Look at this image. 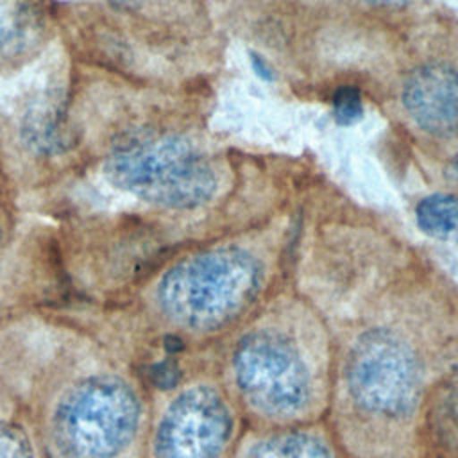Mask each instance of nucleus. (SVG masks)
<instances>
[{
    "mask_svg": "<svg viewBox=\"0 0 458 458\" xmlns=\"http://www.w3.org/2000/svg\"><path fill=\"white\" fill-rule=\"evenodd\" d=\"M145 401L140 385L114 369L63 381L43 417L48 458H129L140 442Z\"/></svg>",
    "mask_w": 458,
    "mask_h": 458,
    "instance_id": "obj_1",
    "label": "nucleus"
},
{
    "mask_svg": "<svg viewBox=\"0 0 458 458\" xmlns=\"http://www.w3.org/2000/svg\"><path fill=\"white\" fill-rule=\"evenodd\" d=\"M104 175L113 188L163 209H195L216 191L208 157L175 132L136 131L118 138L104 159Z\"/></svg>",
    "mask_w": 458,
    "mask_h": 458,
    "instance_id": "obj_2",
    "label": "nucleus"
},
{
    "mask_svg": "<svg viewBox=\"0 0 458 458\" xmlns=\"http://www.w3.org/2000/svg\"><path fill=\"white\" fill-rule=\"evenodd\" d=\"M259 263L243 249L216 247L170 265L156 283L157 313L184 331H215L254 299Z\"/></svg>",
    "mask_w": 458,
    "mask_h": 458,
    "instance_id": "obj_3",
    "label": "nucleus"
},
{
    "mask_svg": "<svg viewBox=\"0 0 458 458\" xmlns=\"http://www.w3.org/2000/svg\"><path fill=\"white\" fill-rule=\"evenodd\" d=\"M345 376L354 403L370 413L401 417L417 404L419 360L388 329H372L360 336L349 354Z\"/></svg>",
    "mask_w": 458,
    "mask_h": 458,
    "instance_id": "obj_4",
    "label": "nucleus"
},
{
    "mask_svg": "<svg viewBox=\"0 0 458 458\" xmlns=\"http://www.w3.org/2000/svg\"><path fill=\"white\" fill-rule=\"evenodd\" d=\"M234 379L249 403L268 415H292L310 401L308 367L295 345L274 331L245 336L233 358Z\"/></svg>",
    "mask_w": 458,
    "mask_h": 458,
    "instance_id": "obj_5",
    "label": "nucleus"
},
{
    "mask_svg": "<svg viewBox=\"0 0 458 458\" xmlns=\"http://www.w3.org/2000/svg\"><path fill=\"white\" fill-rule=\"evenodd\" d=\"M233 431L222 394L209 385L181 390L163 410L154 435V458H220Z\"/></svg>",
    "mask_w": 458,
    "mask_h": 458,
    "instance_id": "obj_6",
    "label": "nucleus"
},
{
    "mask_svg": "<svg viewBox=\"0 0 458 458\" xmlns=\"http://www.w3.org/2000/svg\"><path fill=\"white\" fill-rule=\"evenodd\" d=\"M401 102L422 132L440 140L458 138L456 66L429 63L415 68L403 84Z\"/></svg>",
    "mask_w": 458,
    "mask_h": 458,
    "instance_id": "obj_7",
    "label": "nucleus"
},
{
    "mask_svg": "<svg viewBox=\"0 0 458 458\" xmlns=\"http://www.w3.org/2000/svg\"><path fill=\"white\" fill-rule=\"evenodd\" d=\"M45 29L41 0H0V66L30 55L41 45Z\"/></svg>",
    "mask_w": 458,
    "mask_h": 458,
    "instance_id": "obj_8",
    "label": "nucleus"
},
{
    "mask_svg": "<svg viewBox=\"0 0 458 458\" xmlns=\"http://www.w3.org/2000/svg\"><path fill=\"white\" fill-rule=\"evenodd\" d=\"M20 131L25 145L38 156L61 154L72 141V132L64 125L61 107L48 100L29 109Z\"/></svg>",
    "mask_w": 458,
    "mask_h": 458,
    "instance_id": "obj_9",
    "label": "nucleus"
},
{
    "mask_svg": "<svg viewBox=\"0 0 458 458\" xmlns=\"http://www.w3.org/2000/svg\"><path fill=\"white\" fill-rule=\"evenodd\" d=\"M415 218L428 236L458 243V197L447 193L424 197L415 208Z\"/></svg>",
    "mask_w": 458,
    "mask_h": 458,
    "instance_id": "obj_10",
    "label": "nucleus"
},
{
    "mask_svg": "<svg viewBox=\"0 0 458 458\" xmlns=\"http://www.w3.org/2000/svg\"><path fill=\"white\" fill-rule=\"evenodd\" d=\"M249 458H336L327 444L320 438L302 433L288 431L268 437L254 445Z\"/></svg>",
    "mask_w": 458,
    "mask_h": 458,
    "instance_id": "obj_11",
    "label": "nucleus"
},
{
    "mask_svg": "<svg viewBox=\"0 0 458 458\" xmlns=\"http://www.w3.org/2000/svg\"><path fill=\"white\" fill-rule=\"evenodd\" d=\"M0 458H39L29 431L4 417H0Z\"/></svg>",
    "mask_w": 458,
    "mask_h": 458,
    "instance_id": "obj_12",
    "label": "nucleus"
},
{
    "mask_svg": "<svg viewBox=\"0 0 458 458\" xmlns=\"http://www.w3.org/2000/svg\"><path fill=\"white\" fill-rule=\"evenodd\" d=\"M435 431L449 447H458V388L445 394L440 406L435 408Z\"/></svg>",
    "mask_w": 458,
    "mask_h": 458,
    "instance_id": "obj_13",
    "label": "nucleus"
},
{
    "mask_svg": "<svg viewBox=\"0 0 458 458\" xmlns=\"http://www.w3.org/2000/svg\"><path fill=\"white\" fill-rule=\"evenodd\" d=\"M333 114L338 125H354L363 116L361 95L354 86H340L333 95Z\"/></svg>",
    "mask_w": 458,
    "mask_h": 458,
    "instance_id": "obj_14",
    "label": "nucleus"
},
{
    "mask_svg": "<svg viewBox=\"0 0 458 458\" xmlns=\"http://www.w3.org/2000/svg\"><path fill=\"white\" fill-rule=\"evenodd\" d=\"M147 381L159 388V390H170L175 388L181 379V369L174 360H163L157 363H152L147 372Z\"/></svg>",
    "mask_w": 458,
    "mask_h": 458,
    "instance_id": "obj_15",
    "label": "nucleus"
},
{
    "mask_svg": "<svg viewBox=\"0 0 458 458\" xmlns=\"http://www.w3.org/2000/svg\"><path fill=\"white\" fill-rule=\"evenodd\" d=\"M252 68H254V72H256L261 79H265V81H272V79H274L272 70L268 68V64H267L259 55H252Z\"/></svg>",
    "mask_w": 458,
    "mask_h": 458,
    "instance_id": "obj_16",
    "label": "nucleus"
},
{
    "mask_svg": "<svg viewBox=\"0 0 458 458\" xmlns=\"http://www.w3.org/2000/svg\"><path fill=\"white\" fill-rule=\"evenodd\" d=\"M109 2L122 11H134V9H140L147 0H109Z\"/></svg>",
    "mask_w": 458,
    "mask_h": 458,
    "instance_id": "obj_17",
    "label": "nucleus"
},
{
    "mask_svg": "<svg viewBox=\"0 0 458 458\" xmlns=\"http://www.w3.org/2000/svg\"><path fill=\"white\" fill-rule=\"evenodd\" d=\"M370 5H376V7H404L408 5L411 0H363Z\"/></svg>",
    "mask_w": 458,
    "mask_h": 458,
    "instance_id": "obj_18",
    "label": "nucleus"
},
{
    "mask_svg": "<svg viewBox=\"0 0 458 458\" xmlns=\"http://www.w3.org/2000/svg\"><path fill=\"white\" fill-rule=\"evenodd\" d=\"M451 177H453V181L454 182H458V157L453 161V165H451Z\"/></svg>",
    "mask_w": 458,
    "mask_h": 458,
    "instance_id": "obj_19",
    "label": "nucleus"
},
{
    "mask_svg": "<svg viewBox=\"0 0 458 458\" xmlns=\"http://www.w3.org/2000/svg\"><path fill=\"white\" fill-rule=\"evenodd\" d=\"M4 236H5V227H4V224L0 220V249H2V243H4Z\"/></svg>",
    "mask_w": 458,
    "mask_h": 458,
    "instance_id": "obj_20",
    "label": "nucleus"
}]
</instances>
